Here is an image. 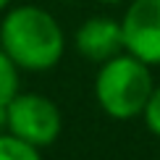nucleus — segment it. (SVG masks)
Wrapping results in <instances>:
<instances>
[{
    "label": "nucleus",
    "instance_id": "7ed1b4c3",
    "mask_svg": "<svg viewBox=\"0 0 160 160\" xmlns=\"http://www.w3.org/2000/svg\"><path fill=\"white\" fill-rule=\"evenodd\" d=\"M5 126L11 134L21 137L34 147H48L61 134V110L45 95L26 92L16 95L5 108Z\"/></svg>",
    "mask_w": 160,
    "mask_h": 160
},
{
    "label": "nucleus",
    "instance_id": "f257e3e1",
    "mask_svg": "<svg viewBox=\"0 0 160 160\" xmlns=\"http://www.w3.org/2000/svg\"><path fill=\"white\" fill-rule=\"evenodd\" d=\"M0 48L18 68L48 71L63 58L66 37L61 24L45 8L21 5L0 21Z\"/></svg>",
    "mask_w": 160,
    "mask_h": 160
},
{
    "label": "nucleus",
    "instance_id": "1a4fd4ad",
    "mask_svg": "<svg viewBox=\"0 0 160 160\" xmlns=\"http://www.w3.org/2000/svg\"><path fill=\"white\" fill-rule=\"evenodd\" d=\"M8 3H11V0H0V11H3V8H5Z\"/></svg>",
    "mask_w": 160,
    "mask_h": 160
},
{
    "label": "nucleus",
    "instance_id": "9d476101",
    "mask_svg": "<svg viewBox=\"0 0 160 160\" xmlns=\"http://www.w3.org/2000/svg\"><path fill=\"white\" fill-rule=\"evenodd\" d=\"M100 3H123V0H100Z\"/></svg>",
    "mask_w": 160,
    "mask_h": 160
},
{
    "label": "nucleus",
    "instance_id": "20e7f679",
    "mask_svg": "<svg viewBox=\"0 0 160 160\" xmlns=\"http://www.w3.org/2000/svg\"><path fill=\"white\" fill-rule=\"evenodd\" d=\"M121 32L126 52L147 66H160V0H131Z\"/></svg>",
    "mask_w": 160,
    "mask_h": 160
},
{
    "label": "nucleus",
    "instance_id": "39448f33",
    "mask_svg": "<svg viewBox=\"0 0 160 160\" xmlns=\"http://www.w3.org/2000/svg\"><path fill=\"white\" fill-rule=\"evenodd\" d=\"M76 50L79 55L87 58L92 63H105L113 55L123 52V32H121V21H113L105 16H95L76 29Z\"/></svg>",
    "mask_w": 160,
    "mask_h": 160
},
{
    "label": "nucleus",
    "instance_id": "0eeeda50",
    "mask_svg": "<svg viewBox=\"0 0 160 160\" xmlns=\"http://www.w3.org/2000/svg\"><path fill=\"white\" fill-rule=\"evenodd\" d=\"M0 160H42L39 147L24 142L16 134H0Z\"/></svg>",
    "mask_w": 160,
    "mask_h": 160
},
{
    "label": "nucleus",
    "instance_id": "6e6552de",
    "mask_svg": "<svg viewBox=\"0 0 160 160\" xmlns=\"http://www.w3.org/2000/svg\"><path fill=\"white\" fill-rule=\"evenodd\" d=\"M144 123H147V129L152 131L155 137H160V87L152 89V97L147 102V108H144Z\"/></svg>",
    "mask_w": 160,
    "mask_h": 160
},
{
    "label": "nucleus",
    "instance_id": "423d86ee",
    "mask_svg": "<svg viewBox=\"0 0 160 160\" xmlns=\"http://www.w3.org/2000/svg\"><path fill=\"white\" fill-rule=\"evenodd\" d=\"M18 66L8 58V52L0 48V113L8 108V102L18 95Z\"/></svg>",
    "mask_w": 160,
    "mask_h": 160
},
{
    "label": "nucleus",
    "instance_id": "f03ea898",
    "mask_svg": "<svg viewBox=\"0 0 160 160\" xmlns=\"http://www.w3.org/2000/svg\"><path fill=\"white\" fill-rule=\"evenodd\" d=\"M150 68L152 66L126 50L100 63L95 79V97L100 108L116 121H129V118L142 116L155 89Z\"/></svg>",
    "mask_w": 160,
    "mask_h": 160
}]
</instances>
